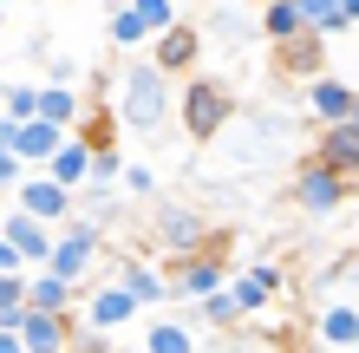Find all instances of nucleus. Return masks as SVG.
Instances as JSON below:
<instances>
[{"mask_svg":"<svg viewBox=\"0 0 359 353\" xmlns=\"http://www.w3.org/2000/svg\"><path fill=\"white\" fill-rule=\"evenodd\" d=\"M13 268H27V262H20V248H13L7 236H0V275H13Z\"/></svg>","mask_w":359,"mask_h":353,"instance_id":"36","label":"nucleus"},{"mask_svg":"<svg viewBox=\"0 0 359 353\" xmlns=\"http://www.w3.org/2000/svg\"><path fill=\"white\" fill-rule=\"evenodd\" d=\"M59 138H66V124H53V118H20V131H13V157L20 164H46L59 151Z\"/></svg>","mask_w":359,"mask_h":353,"instance_id":"19","label":"nucleus"},{"mask_svg":"<svg viewBox=\"0 0 359 353\" xmlns=\"http://www.w3.org/2000/svg\"><path fill=\"white\" fill-rule=\"evenodd\" d=\"M20 314H27V268L0 275V327H13Z\"/></svg>","mask_w":359,"mask_h":353,"instance_id":"30","label":"nucleus"},{"mask_svg":"<svg viewBox=\"0 0 359 353\" xmlns=\"http://www.w3.org/2000/svg\"><path fill=\"white\" fill-rule=\"evenodd\" d=\"M340 13H346V20H359V0H340Z\"/></svg>","mask_w":359,"mask_h":353,"instance_id":"38","label":"nucleus"},{"mask_svg":"<svg viewBox=\"0 0 359 353\" xmlns=\"http://www.w3.org/2000/svg\"><path fill=\"white\" fill-rule=\"evenodd\" d=\"M72 314L86 321V327H104V334H124L131 321H144V307L131 301V288H124V281L111 275V281H98L92 295H79V307H72Z\"/></svg>","mask_w":359,"mask_h":353,"instance_id":"6","label":"nucleus"},{"mask_svg":"<svg viewBox=\"0 0 359 353\" xmlns=\"http://www.w3.org/2000/svg\"><path fill=\"white\" fill-rule=\"evenodd\" d=\"M27 307H53V314H72V307H79V281L53 275V268H27Z\"/></svg>","mask_w":359,"mask_h":353,"instance_id":"20","label":"nucleus"},{"mask_svg":"<svg viewBox=\"0 0 359 353\" xmlns=\"http://www.w3.org/2000/svg\"><path fill=\"white\" fill-rule=\"evenodd\" d=\"M274 59H281L287 79H313V72H320V59H327V39L313 33V27H301L294 39H274Z\"/></svg>","mask_w":359,"mask_h":353,"instance_id":"18","label":"nucleus"},{"mask_svg":"<svg viewBox=\"0 0 359 353\" xmlns=\"http://www.w3.org/2000/svg\"><path fill=\"white\" fill-rule=\"evenodd\" d=\"M294 7H301V20H307L320 39H340V33L353 27V20L340 13V0H294Z\"/></svg>","mask_w":359,"mask_h":353,"instance_id":"28","label":"nucleus"},{"mask_svg":"<svg viewBox=\"0 0 359 353\" xmlns=\"http://www.w3.org/2000/svg\"><path fill=\"white\" fill-rule=\"evenodd\" d=\"M301 98H307V118H313V124H333V118H346V112H353V98H359V92L320 66L313 79H301Z\"/></svg>","mask_w":359,"mask_h":353,"instance_id":"13","label":"nucleus"},{"mask_svg":"<svg viewBox=\"0 0 359 353\" xmlns=\"http://www.w3.org/2000/svg\"><path fill=\"white\" fill-rule=\"evenodd\" d=\"M320 353H340V347H320Z\"/></svg>","mask_w":359,"mask_h":353,"instance_id":"40","label":"nucleus"},{"mask_svg":"<svg viewBox=\"0 0 359 353\" xmlns=\"http://www.w3.org/2000/svg\"><path fill=\"white\" fill-rule=\"evenodd\" d=\"M118 281L131 288V301L151 314V307H163L170 301V275H163L157 262H144V255H131V262H118Z\"/></svg>","mask_w":359,"mask_h":353,"instance_id":"17","label":"nucleus"},{"mask_svg":"<svg viewBox=\"0 0 359 353\" xmlns=\"http://www.w3.org/2000/svg\"><path fill=\"white\" fill-rule=\"evenodd\" d=\"M118 171H124V151H118V144H98L92 164H86V183H98V190H118Z\"/></svg>","mask_w":359,"mask_h":353,"instance_id":"29","label":"nucleus"},{"mask_svg":"<svg viewBox=\"0 0 359 353\" xmlns=\"http://www.w3.org/2000/svg\"><path fill=\"white\" fill-rule=\"evenodd\" d=\"M0 353H27V347H20V334H13V327H0Z\"/></svg>","mask_w":359,"mask_h":353,"instance_id":"37","label":"nucleus"},{"mask_svg":"<svg viewBox=\"0 0 359 353\" xmlns=\"http://www.w3.org/2000/svg\"><path fill=\"white\" fill-rule=\"evenodd\" d=\"M301 27H307V20H301L294 0H255V33L268 39V46H274V39H294Z\"/></svg>","mask_w":359,"mask_h":353,"instance_id":"23","label":"nucleus"},{"mask_svg":"<svg viewBox=\"0 0 359 353\" xmlns=\"http://www.w3.org/2000/svg\"><path fill=\"white\" fill-rule=\"evenodd\" d=\"M118 183H124L131 197H157V171H151V164H124Z\"/></svg>","mask_w":359,"mask_h":353,"instance_id":"33","label":"nucleus"},{"mask_svg":"<svg viewBox=\"0 0 359 353\" xmlns=\"http://www.w3.org/2000/svg\"><path fill=\"white\" fill-rule=\"evenodd\" d=\"M313 340L353 353V347H359V301H353V295H327L320 314H313Z\"/></svg>","mask_w":359,"mask_h":353,"instance_id":"12","label":"nucleus"},{"mask_svg":"<svg viewBox=\"0 0 359 353\" xmlns=\"http://www.w3.org/2000/svg\"><path fill=\"white\" fill-rule=\"evenodd\" d=\"M131 13L144 20V27H151V33H163V27H177V0H131Z\"/></svg>","mask_w":359,"mask_h":353,"instance_id":"32","label":"nucleus"},{"mask_svg":"<svg viewBox=\"0 0 359 353\" xmlns=\"http://www.w3.org/2000/svg\"><path fill=\"white\" fill-rule=\"evenodd\" d=\"M353 353H359V347H353Z\"/></svg>","mask_w":359,"mask_h":353,"instance_id":"42","label":"nucleus"},{"mask_svg":"<svg viewBox=\"0 0 359 353\" xmlns=\"http://www.w3.org/2000/svg\"><path fill=\"white\" fill-rule=\"evenodd\" d=\"M79 112H86V92L79 86H59V79H46V86H39V118H53V124H79Z\"/></svg>","mask_w":359,"mask_h":353,"instance_id":"25","label":"nucleus"},{"mask_svg":"<svg viewBox=\"0 0 359 353\" xmlns=\"http://www.w3.org/2000/svg\"><path fill=\"white\" fill-rule=\"evenodd\" d=\"M86 164H92V144L66 131V138H59V151H53L46 164H39V171H53L59 183H66V190H79V183H86Z\"/></svg>","mask_w":359,"mask_h":353,"instance_id":"22","label":"nucleus"},{"mask_svg":"<svg viewBox=\"0 0 359 353\" xmlns=\"http://www.w3.org/2000/svg\"><path fill=\"white\" fill-rule=\"evenodd\" d=\"M20 177H27V164H20V157L7 151V144H0V190H13Z\"/></svg>","mask_w":359,"mask_h":353,"instance_id":"35","label":"nucleus"},{"mask_svg":"<svg viewBox=\"0 0 359 353\" xmlns=\"http://www.w3.org/2000/svg\"><path fill=\"white\" fill-rule=\"evenodd\" d=\"M229 295H236L242 321H248V314H268V307H274V295H281V268H274V262L242 268V275H229Z\"/></svg>","mask_w":359,"mask_h":353,"instance_id":"14","label":"nucleus"},{"mask_svg":"<svg viewBox=\"0 0 359 353\" xmlns=\"http://www.w3.org/2000/svg\"><path fill=\"white\" fill-rule=\"evenodd\" d=\"M0 7H13V0H0Z\"/></svg>","mask_w":359,"mask_h":353,"instance_id":"41","label":"nucleus"},{"mask_svg":"<svg viewBox=\"0 0 359 353\" xmlns=\"http://www.w3.org/2000/svg\"><path fill=\"white\" fill-rule=\"evenodd\" d=\"M209 33L222 39V46H248V39H262L255 33V7H242V0H222L216 13H209ZM203 33V39H209Z\"/></svg>","mask_w":359,"mask_h":353,"instance_id":"21","label":"nucleus"},{"mask_svg":"<svg viewBox=\"0 0 359 353\" xmlns=\"http://www.w3.org/2000/svg\"><path fill=\"white\" fill-rule=\"evenodd\" d=\"M13 334L27 353H66V334H72V314H53V307H27L13 321Z\"/></svg>","mask_w":359,"mask_h":353,"instance_id":"15","label":"nucleus"},{"mask_svg":"<svg viewBox=\"0 0 359 353\" xmlns=\"http://www.w3.org/2000/svg\"><path fill=\"white\" fill-rule=\"evenodd\" d=\"M346 190H353V177H340V171H327L320 157H307L301 171H294V210L301 216H313V222H327V216H340V203H346Z\"/></svg>","mask_w":359,"mask_h":353,"instance_id":"5","label":"nucleus"},{"mask_svg":"<svg viewBox=\"0 0 359 353\" xmlns=\"http://www.w3.org/2000/svg\"><path fill=\"white\" fill-rule=\"evenodd\" d=\"M346 118H353V124H359V98H353V112H346Z\"/></svg>","mask_w":359,"mask_h":353,"instance_id":"39","label":"nucleus"},{"mask_svg":"<svg viewBox=\"0 0 359 353\" xmlns=\"http://www.w3.org/2000/svg\"><path fill=\"white\" fill-rule=\"evenodd\" d=\"M189 307H196V327H209V334H222V327H236V321H242V307H236V295H229V281H222V288H209V295H196Z\"/></svg>","mask_w":359,"mask_h":353,"instance_id":"26","label":"nucleus"},{"mask_svg":"<svg viewBox=\"0 0 359 353\" xmlns=\"http://www.w3.org/2000/svg\"><path fill=\"white\" fill-rule=\"evenodd\" d=\"M72 210H79V216H92V222H104V229H111V222L124 216V203H118L111 190H98V183H79V190H72Z\"/></svg>","mask_w":359,"mask_h":353,"instance_id":"27","label":"nucleus"},{"mask_svg":"<svg viewBox=\"0 0 359 353\" xmlns=\"http://www.w3.org/2000/svg\"><path fill=\"white\" fill-rule=\"evenodd\" d=\"M104 39H111V53H144V46H151V27L131 13V0H118L111 20H104Z\"/></svg>","mask_w":359,"mask_h":353,"instance_id":"24","label":"nucleus"},{"mask_svg":"<svg viewBox=\"0 0 359 353\" xmlns=\"http://www.w3.org/2000/svg\"><path fill=\"white\" fill-rule=\"evenodd\" d=\"M137 347L144 353H203V334H196V321H177V314H157V307H151Z\"/></svg>","mask_w":359,"mask_h":353,"instance_id":"16","label":"nucleus"},{"mask_svg":"<svg viewBox=\"0 0 359 353\" xmlns=\"http://www.w3.org/2000/svg\"><path fill=\"white\" fill-rule=\"evenodd\" d=\"M313 157L340 177H359V124L353 118H333V124H313Z\"/></svg>","mask_w":359,"mask_h":353,"instance_id":"11","label":"nucleus"},{"mask_svg":"<svg viewBox=\"0 0 359 353\" xmlns=\"http://www.w3.org/2000/svg\"><path fill=\"white\" fill-rule=\"evenodd\" d=\"M151 59L170 79H189L203 66V27H189V20H177V27H163V33H151Z\"/></svg>","mask_w":359,"mask_h":353,"instance_id":"8","label":"nucleus"},{"mask_svg":"<svg viewBox=\"0 0 359 353\" xmlns=\"http://www.w3.org/2000/svg\"><path fill=\"white\" fill-rule=\"evenodd\" d=\"M177 118H183V138L189 144H216L236 118V92L229 79H209V72H189L177 86Z\"/></svg>","mask_w":359,"mask_h":353,"instance_id":"2","label":"nucleus"},{"mask_svg":"<svg viewBox=\"0 0 359 353\" xmlns=\"http://www.w3.org/2000/svg\"><path fill=\"white\" fill-rule=\"evenodd\" d=\"M222 281H229V262L216 248H196V255L170 262V301H196V295H209V288H222Z\"/></svg>","mask_w":359,"mask_h":353,"instance_id":"9","label":"nucleus"},{"mask_svg":"<svg viewBox=\"0 0 359 353\" xmlns=\"http://www.w3.org/2000/svg\"><path fill=\"white\" fill-rule=\"evenodd\" d=\"M7 197H13V203H20V210H27V216L53 222V229H59V222L72 216V190H66V183H59L53 171H39V177H20V183H13Z\"/></svg>","mask_w":359,"mask_h":353,"instance_id":"7","label":"nucleus"},{"mask_svg":"<svg viewBox=\"0 0 359 353\" xmlns=\"http://www.w3.org/2000/svg\"><path fill=\"white\" fill-rule=\"evenodd\" d=\"M118 118L131 124L137 138H157L163 124L177 118V79L157 66V59H144V53H131V66H124L118 79Z\"/></svg>","mask_w":359,"mask_h":353,"instance_id":"1","label":"nucleus"},{"mask_svg":"<svg viewBox=\"0 0 359 353\" xmlns=\"http://www.w3.org/2000/svg\"><path fill=\"white\" fill-rule=\"evenodd\" d=\"M39 59H46V79H59V86H72V79H79V59L72 53H39Z\"/></svg>","mask_w":359,"mask_h":353,"instance_id":"34","label":"nucleus"},{"mask_svg":"<svg viewBox=\"0 0 359 353\" xmlns=\"http://www.w3.org/2000/svg\"><path fill=\"white\" fill-rule=\"evenodd\" d=\"M0 236L20 248V262H27V268H46V255H53V222H39V216L20 210V203H7V210H0Z\"/></svg>","mask_w":359,"mask_h":353,"instance_id":"10","label":"nucleus"},{"mask_svg":"<svg viewBox=\"0 0 359 353\" xmlns=\"http://www.w3.org/2000/svg\"><path fill=\"white\" fill-rule=\"evenodd\" d=\"M151 242L157 255H196V248H209V210H196V203H157L151 210Z\"/></svg>","mask_w":359,"mask_h":353,"instance_id":"4","label":"nucleus"},{"mask_svg":"<svg viewBox=\"0 0 359 353\" xmlns=\"http://www.w3.org/2000/svg\"><path fill=\"white\" fill-rule=\"evenodd\" d=\"M98 262H104V222H92V216L72 210V216L53 229V255H46V268L86 288V281L98 275Z\"/></svg>","mask_w":359,"mask_h":353,"instance_id":"3","label":"nucleus"},{"mask_svg":"<svg viewBox=\"0 0 359 353\" xmlns=\"http://www.w3.org/2000/svg\"><path fill=\"white\" fill-rule=\"evenodd\" d=\"M0 112H7V118H33L39 112V86H27V79L0 86Z\"/></svg>","mask_w":359,"mask_h":353,"instance_id":"31","label":"nucleus"}]
</instances>
